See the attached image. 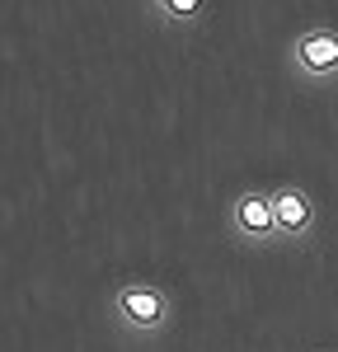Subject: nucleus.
Returning <instances> with one entry per match:
<instances>
[{"label":"nucleus","mask_w":338,"mask_h":352,"mask_svg":"<svg viewBox=\"0 0 338 352\" xmlns=\"http://www.w3.org/2000/svg\"><path fill=\"white\" fill-rule=\"evenodd\" d=\"M109 305H113V315H117V324L132 329V333H160L169 324V292L155 287V282H141V277L117 282Z\"/></svg>","instance_id":"obj_1"},{"label":"nucleus","mask_w":338,"mask_h":352,"mask_svg":"<svg viewBox=\"0 0 338 352\" xmlns=\"http://www.w3.org/2000/svg\"><path fill=\"white\" fill-rule=\"evenodd\" d=\"M230 226H235V235L249 244H278V217H273V192L263 188H249L235 197V207H230Z\"/></svg>","instance_id":"obj_2"},{"label":"nucleus","mask_w":338,"mask_h":352,"mask_svg":"<svg viewBox=\"0 0 338 352\" xmlns=\"http://www.w3.org/2000/svg\"><path fill=\"white\" fill-rule=\"evenodd\" d=\"M296 71L306 80H334L338 76V28H306L296 38Z\"/></svg>","instance_id":"obj_3"},{"label":"nucleus","mask_w":338,"mask_h":352,"mask_svg":"<svg viewBox=\"0 0 338 352\" xmlns=\"http://www.w3.org/2000/svg\"><path fill=\"white\" fill-rule=\"evenodd\" d=\"M273 217H278V240L296 244L315 230V202H310L306 188L282 184V188H273Z\"/></svg>","instance_id":"obj_4"},{"label":"nucleus","mask_w":338,"mask_h":352,"mask_svg":"<svg viewBox=\"0 0 338 352\" xmlns=\"http://www.w3.org/2000/svg\"><path fill=\"white\" fill-rule=\"evenodd\" d=\"M165 19H174V24H197L202 19V10H207V0H150Z\"/></svg>","instance_id":"obj_5"}]
</instances>
